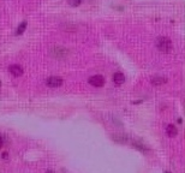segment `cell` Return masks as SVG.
<instances>
[{
  "label": "cell",
  "mask_w": 185,
  "mask_h": 173,
  "mask_svg": "<svg viewBox=\"0 0 185 173\" xmlns=\"http://www.w3.org/2000/svg\"><path fill=\"white\" fill-rule=\"evenodd\" d=\"M113 82L117 84V85H122L124 82H125V76L122 72H116L113 75Z\"/></svg>",
  "instance_id": "obj_5"
},
{
  "label": "cell",
  "mask_w": 185,
  "mask_h": 173,
  "mask_svg": "<svg viewBox=\"0 0 185 173\" xmlns=\"http://www.w3.org/2000/svg\"><path fill=\"white\" fill-rule=\"evenodd\" d=\"M150 82H152L153 85H162V84H165V83L167 82V78L160 77V76H155V77H153V78L150 79Z\"/></svg>",
  "instance_id": "obj_8"
},
{
  "label": "cell",
  "mask_w": 185,
  "mask_h": 173,
  "mask_svg": "<svg viewBox=\"0 0 185 173\" xmlns=\"http://www.w3.org/2000/svg\"><path fill=\"white\" fill-rule=\"evenodd\" d=\"M156 47L160 52H163V53H168L171 49H172V42L168 37H165V36H160L156 38Z\"/></svg>",
  "instance_id": "obj_1"
},
{
  "label": "cell",
  "mask_w": 185,
  "mask_h": 173,
  "mask_svg": "<svg viewBox=\"0 0 185 173\" xmlns=\"http://www.w3.org/2000/svg\"><path fill=\"white\" fill-rule=\"evenodd\" d=\"M8 71H10V73L12 75V76H15V77H21L22 75H23V68L21 66V65H18V64H15V65H11L10 68H8Z\"/></svg>",
  "instance_id": "obj_4"
},
{
  "label": "cell",
  "mask_w": 185,
  "mask_h": 173,
  "mask_svg": "<svg viewBox=\"0 0 185 173\" xmlns=\"http://www.w3.org/2000/svg\"><path fill=\"white\" fill-rule=\"evenodd\" d=\"M111 137L116 143H119V144H125L129 141V137L126 135H112Z\"/></svg>",
  "instance_id": "obj_6"
},
{
  "label": "cell",
  "mask_w": 185,
  "mask_h": 173,
  "mask_svg": "<svg viewBox=\"0 0 185 173\" xmlns=\"http://www.w3.org/2000/svg\"><path fill=\"white\" fill-rule=\"evenodd\" d=\"M46 84L49 88H58L62 84V78L60 77H49L46 79Z\"/></svg>",
  "instance_id": "obj_3"
},
{
  "label": "cell",
  "mask_w": 185,
  "mask_h": 173,
  "mask_svg": "<svg viewBox=\"0 0 185 173\" xmlns=\"http://www.w3.org/2000/svg\"><path fill=\"white\" fill-rule=\"evenodd\" d=\"M163 173H171V172H168V171H163Z\"/></svg>",
  "instance_id": "obj_13"
},
{
  "label": "cell",
  "mask_w": 185,
  "mask_h": 173,
  "mask_svg": "<svg viewBox=\"0 0 185 173\" xmlns=\"http://www.w3.org/2000/svg\"><path fill=\"white\" fill-rule=\"evenodd\" d=\"M25 28H27V22L24 21L23 23H21L19 24V27L17 28V32H16V35H21L24 33V30H25Z\"/></svg>",
  "instance_id": "obj_10"
},
{
  "label": "cell",
  "mask_w": 185,
  "mask_h": 173,
  "mask_svg": "<svg viewBox=\"0 0 185 173\" xmlns=\"http://www.w3.org/2000/svg\"><path fill=\"white\" fill-rule=\"evenodd\" d=\"M166 134L168 135V137H176L177 134H178V130H177L176 125H173V124L167 125V128H166Z\"/></svg>",
  "instance_id": "obj_7"
},
{
  "label": "cell",
  "mask_w": 185,
  "mask_h": 173,
  "mask_svg": "<svg viewBox=\"0 0 185 173\" xmlns=\"http://www.w3.org/2000/svg\"><path fill=\"white\" fill-rule=\"evenodd\" d=\"M47 173H53V172H52V171H48V172H47Z\"/></svg>",
  "instance_id": "obj_14"
},
{
  "label": "cell",
  "mask_w": 185,
  "mask_h": 173,
  "mask_svg": "<svg viewBox=\"0 0 185 173\" xmlns=\"http://www.w3.org/2000/svg\"><path fill=\"white\" fill-rule=\"evenodd\" d=\"M1 147H2V139L0 137V149H1Z\"/></svg>",
  "instance_id": "obj_12"
},
{
  "label": "cell",
  "mask_w": 185,
  "mask_h": 173,
  "mask_svg": "<svg viewBox=\"0 0 185 173\" xmlns=\"http://www.w3.org/2000/svg\"><path fill=\"white\" fill-rule=\"evenodd\" d=\"M133 144V148H136V149H138L140 151H142V153H147V147L144 145V144H142V143H140V142H133L132 143Z\"/></svg>",
  "instance_id": "obj_9"
},
{
  "label": "cell",
  "mask_w": 185,
  "mask_h": 173,
  "mask_svg": "<svg viewBox=\"0 0 185 173\" xmlns=\"http://www.w3.org/2000/svg\"><path fill=\"white\" fill-rule=\"evenodd\" d=\"M89 84H92V87H96V88H101L105 85V78L101 75L92 76L89 78Z\"/></svg>",
  "instance_id": "obj_2"
},
{
  "label": "cell",
  "mask_w": 185,
  "mask_h": 173,
  "mask_svg": "<svg viewBox=\"0 0 185 173\" xmlns=\"http://www.w3.org/2000/svg\"><path fill=\"white\" fill-rule=\"evenodd\" d=\"M69 4L71 6H78L81 4V0H69Z\"/></svg>",
  "instance_id": "obj_11"
}]
</instances>
